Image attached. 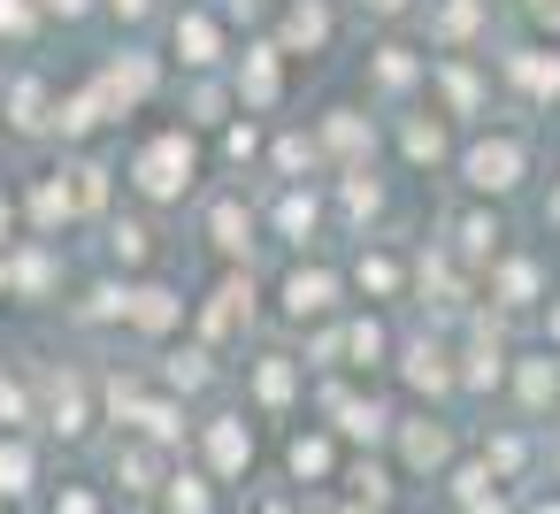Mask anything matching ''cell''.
<instances>
[{"mask_svg": "<svg viewBox=\"0 0 560 514\" xmlns=\"http://www.w3.org/2000/svg\"><path fill=\"white\" fill-rule=\"evenodd\" d=\"M192 177H200V147H192V131H154V139L131 154V185H139L154 208L185 200Z\"/></svg>", "mask_w": 560, "mask_h": 514, "instance_id": "cell-1", "label": "cell"}, {"mask_svg": "<svg viewBox=\"0 0 560 514\" xmlns=\"http://www.w3.org/2000/svg\"><path fill=\"white\" fill-rule=\"evenodd\" d=\"M522 170H529V147L522 139H476L468 154H460V185L476 192V200H506L514 185H522Z\"/></svg>", "mask_w": 560, "mask_h": 514, "instance_id": "cell-2", "label": "cell"}, {"mask_svg": "<svg viewBox=\"0 0 560 514\" xmlns=\"http://www.w3.org/2000/svg\"><path fill=\"white\" fill-rule=\"evenodd\" d=\"M200 460H208L200 468L208 483H238L254 468V422L246 414H208L200 422Z\"/></svg>", "mask_w": 560, "mask_h": 514, "instance_id": "cell-3", "label": "cell"}, {"mask_svg": "<svg viewBox=\"0 0 560 514\" xmlns=\"http://www.w3.org/2000/svg\"><path fill=\"white\" fill-rule=\"evenodd\" d=\"M369 154H376V124H369L361 108H323V124H315V162L369 170Z\"/></svg>", "mask_w": 560, "mask_h": 514, "instance_id": "cell-4", "label": "cell"}, {"mask_svg": "<svg viewBox=\"0 0 560 514\" xmlns=\"http://www.w3.org/2000/svg\"><path fill=\"white\" fill-rule=\"evenodd\" d=\"M392 437H399V468H407V476H445V468H453V453H460L453 422H438V414L392 422Z\"/></svg>", "mask_w": 560, "mask_h": 514, "instance_id": "cell-5", "label": "cell"}, {"mask_svg": "<svg viewBox=\"0 0 560 514\" xmlns=\"http://www.w3.org/2000/svg\"><path fill=\"white\" fill-rule=\"evenodd\" d=\"M246 323H254V277L231 269V277L215 284V300L200 307V346H223V338H238Z\"/></svg>", "mask_w": 560, "mask_h": 514, "instance_id": "cell-6", "label": "cell"}, {"mask_svg": "<svg viewBox=\"0 0 560 514\" xmlns=\"http://www.w3.org/2000/svg\"><path fill=\"white\" fill-rule=\"evenodd\" d=\"M491 300H499V315H529L545 300V261L537 254H499L491 261Z\"/></svg>", "mask_w": 560, "mask_h": 514, "instance_id": "cell-7", "label": "cell"}, {"mask_svg": "<svg viewBox=\"0 0 560 514\" xmlns=\"http://www.w3.org/2000/svg\"><path fill=\"white\" fill-rule=\"evenodd\" d=\"M93 422H101V407H93V384H85L78 369L47 376V430H55V437H85Z\"/></svg>", "mask_w": 560, "mask_h": 514, "instance_id": "cell-8", "label": "cell"}, {"mask_svg": "<svg viewBox=\"0 0 560 514\" xmlns=\"http://www.w3.org/2000/svg\"><path fill=\"white\" fill-rule=\"evenodd\" d=\"M399 376H407L422 399H445V392H453V346H445V338H407V346H399Z\"/></svg>", "mask_w": 560, "mask_h": 514, "instance_id": "cell-9", "label": "cell"}, {"mask_svg": "<svg viewBox=\"0 0 560 514\" xmlns=\"http://www.w3.org/2000/svg\"><path fill=\"white\" fill-rule=\"evenodd\" d=\"M300 369H307V361H292V353H261V361H246V392H254V407H261V414H284V407L300 399Z\"/></svg>", "mask_w": 560, "mask_h": 514, "instance_id": "cell-10", "label": "cell"}, {"mask_svg": "<svg viewBox=\"0 0 560 514\" xmlns=\"http://www.w3.org/2000/svg\"><path fill=\"white\" fill-rule=\"evenodd\" d=\"M284 468H292L300 491H330V476H338V437H330V430H292Z\"/></svg>", "mask_w": 560, "mask_h": 514, "instance_id": "cell-11", "label": "cell"}, {"mask_svg": "<svg viewBox=\"0 0 560 514\" xmlns=\"http://www.w3.org/2000/svg\"><path fill=\"white\" fill-rule=\"evenodd\" d=\"M0 108H9V131H24V139L55 131V85H47L39 70H24L9 93H0Z\"/></svg>", "mask_w": 560, "mask_h": 514, "instance_id": "cell-12", "label": "cell"}, {"mask_svg": "<svg viewBox=\"0 0 560 514\" xmlns=\"http://www.w3.org/2000/svg\"><path fill=\"white\" fill-rule=\"evenodd\" d=\"M93 93H101L108 116H131V108L154 93V62H147V55H124V62H108V70L93 78Z\"/></svg>", "mask_w": 560, "mask_h": 514, "instance_id": "cell-13", "label": "cell"}, {"mask_svg": "<svg viewBox=\"0 0 560 514\" xmlns=\"http://www.w3.org/2000/svg\"><path fill=\"white\" fill-rule=\"evenodd\" d=\"M170 39H177V62H185V70H215V62H223V24H215L208 9H177Z\"/></svg>", "mask_w": 560, "mask_h": 514, "instance_id": "cell-14", "label": "cell"}, {"mask_svg": "<svg viewBox=\"0 0 560 514\" xmlns=\"http://www.w3.org/2000/svg\"><path fill=\"white\" fill-rule=\"evenodd\" d=\"M0 277H9V292H16V300H47V292H55V277H62V261H55V246L39 238V246H16L9 261H0Z\"/></svg>", "mask_w": 560, "mask_h": 514, "instance_id": "cell-15", "label": "cell"}, {"mask_svg": "<svg viewBox=\"0 0 560 514\" xmlns=\"http://www.w3.org/2000/svg\"><path fill=\"white\" fill-rule=\"evenodd\" d=\"M124 323H131L139 338H170V330L185 323V300H177L170 284H131V307H124Z\"/></svg>", "mask_w": 560, "mask_h": 514, "instance_id": "cell-16", "label": "cell"}, {"mask_svg": "<svg viewBox=\"0 0 560 514\" xmlns=\"http://www.w3.org/2000/svg\"><path fill=\"white\" fill-rule=\"evenodd\" d=\"M506 376V346L491 338V315L476 323V338H468V353H460V369H453V392H491Z\"/></svg>", "mask_w": 560, "mask_h": 514, "instance_id": "cell-17", "label": "cell"}, {"mask_svg": "<svg viewBox=\"0 0 560 514\" xmlns=\"http://www.w3.org/2000/svg\"><path fill=\"white\" fill-rule=\"evenodd\" d=\"M338 483H346V506L353 514H392V468L384 460H338Z\"/></svg>", "mask_w": 560, "mask_h": 514, "instance_id": "cell-18", "label": "cell"}, {"mask_svg": "<svg viewBox=\"0 0 560 514\" xmlns=\"http://www.w3.org/2000/svg\"><path fill=\"white\" fill-rule=\"evenodd\" d=\"M277 93H284V55H277V47H246V62H238V101L261 116V108H277Z\"/></svg>", "mask_w": 560, "mask_h": 514, "instance_id": "cell-19", "label": "cell"}, {"mask_svg": "<svg viewBox=\"0 0 560 514\" xmlns=\"http://www.w3.org/2000/svg\"><path fill=\"white\" fill-rule=\"evenodd\" d=\"M208 246H215V254H231V261H246V254H254V208H246L238 192H223V200L208 208Z\"/></svg>", "mask_w": 560, "mask_h": 514, "instance_id": "cell-20", "label": "cell"}, {"mask_svg": "<svg viewBox=\"0 0 560 514\" xmlns=\"http://www.w3.org/2000/svg\"><path fill=\"white\" fill-rule=\"evenodd\" d=\"M330 307H338V277L300 261V269L284 277V315H292V323H315V315H330Z\"/></svg>", "mask_w": 560, "mask_h": 514, "instance_id": "cell-21", "label": "cell"}, {"mask_svg": "<svg viewBox=\"0 0 560 514\" xmlns=\"http://www.w3.org/2000/svg\"><path fill=\"white\" fill-rule=\"evenodd\" d=\"M162 476H170V453H154L147 437H124V445H116V483H124V491L154 499V491H162Z\"/></svg>", "mask_w": 560, "mask_h": 514, "instance_id": "cell-22", "label": "cell"}, {"mask_svg": "<svg viewBox=\"0 0 560 514\" xmlns=\"http://www.w3.org/2000/svg\"><path fill=\"white\" fill-rule=\"evenodd\" d=\"M338 437H346V445H384V437H392V407L346 392V399H338Z\"/></svg>", "mask_w": 560, "mask_h": 514, "instance_id": "cell-23", "label": "cell"}, {"mask_svg": "<svg viewBox=\"0 0 560 514\" xmlns=\"http://www.w3.org/2000/svg\"><path fill=\"white\" fill-rule=\"evenodd\" d=\"M323 47H330V9H323V0H292L277 55H323Z\"/></svg>", "mask_w": 560, "mask_h": 514, "instance_id": "cell-24", "label": "cell"}, {"mask_svg": "<svg viewBox=\"0 0 560 514\" xmlns=\"http://www.w3.org/2000/svg\"><path fill=\"white\" fill-rule=\"evenodd\" d=\"M39 491V453H32V437H0V506H16V499H32Z\"/></svg>", "mask_w": 560, "mask_h": 514, "instance_id": "cell-25", "label": "cell"}, {"mask_svg": "<svg viewBox=\"0 0 560 514\" xmlns=\"http://www.w3.org/2000/svg\"><path fill=\"white\" fill-rule=\"evenodd\" d=\"M499 238H506V231H499V215H491V208H468V215L453 223V254H460L468 269L499 261Z\"/></svg>", "mask_w": 560, "mask_h": 514, "instance_id": "cell-26", "label": "cell"}, {"mask_svg": "<svg viewBox=\"0 0 560 514\" xmlns=\"http://www.w3.org/2000/svg\"><path fill=\"white\" fill-rule=\"evenodd\" d=\"M514 392H522V414H552V399H560L552 353H522V361H514Z\"/></svg>", "mask_w": 560, "mask_h": 514, "instance_id": "cell-27", "label": "cell"}, {"mask_svg": "<svg viewBox=\"0 0 560 514\" xmlns=\"http://www.w3.org/2000/svg\"><path fill=\"white\" fill-rule=\"evenodd\" d=\"M154 499H162V514H215V483L200 468H170Z\"/></svg>", "mask_w": 560, "mask_h": 514, "instance_id": "cell-28", "label": "cell"}, {"mask_svg": "<svg viewBox=\"0 0 560 514\" xmlns=\"http://www.w3.org/2000/svg\"><path fill=\"white\" fill-rule=\"evenodd\" d=\"M415 78H430V62H422L415 47H376V55H369V85H376V93H407Z\"/></svg>", "mask_w": 560, "mask_h": 514, "instance_id": "cell-29", "label": "cell"}, {"mask_svg": "<svg viewBox=\"0 0 560 514\" xmlns=\"http://www.w3.org/2000/svg\"><path fill=\"white\" fill-rule=\"evenodd\" d=\"M430 78L445 85V108L453 116H483V78L460 62V55H445V62H430Z\"/></svg>", "mask_w": 560, "mask_h": 514, "instance_id": "cell-30", "label": "cell"}, {"mask_svg": "<svg viewBox=\"0 0 560 514\" xmlns=\"http://www.w3.org/2000/svg\"><path fill=\"white\" fill-rule=\"evenodd\" d=\"M162 384L185 399V392H208L215 384V353L208 346H177V353H162Z\"/></svg>", "mask_w": 560, "mask_h": 514, "instance_id": "cell-31", "label": "cell"}, {"mask_svg": "<svg viewBox=\"0 0 560 514\" xmlns=\"http://www.w3.org/2000/svg\"><path fill=\"white\" fill-rule=\"evenodd\" d=\"M78 215V200H70V170H47L39 185H32V223L39 231H62Z\"/></svg>", "mask_w": 560, "mask_h": 514, "instance_id": "cell-32", "label": "cell"}, {"mask_svg": "<svg viewBox=\"0 0 560 514\" xmlns=\"http://www.w3.org/2000/svg\"><path fill=\"white\" fill-rule=\"evenodd\" d=\"M315 223H323V200H315L307 185H284V200H277V231H284V246H307Z\"/></svg>", "mask_w": 560, "mask_h": 514, "instance_id": "cell-33", "label": "cell"}, {"mask_svg": "<svg viewBox=\"0 0 560 514\" xmlns=\"http://www.w3.org/2000/svg\"><path fill=\"white\" fill-rule=\"evenodd\" d=\"M506 78L529 93V101H560V55H506Z\"/></svg>", "mask_w": 560, "mask_h": 514, "instance_id": "cell-34", "label": "cell"}, {"mask_svg": "<svg viewBox=\"0 0 560 514\" xmlns=\"http://www.w3.org/2000/svg\"><path fill=\"white\" fill-rule=\"evenodd\" d=\"M483 16H491L483 0H445V9L430 16V39H438V47H468V39L483 32Z\"/></svg>", "mask_w": 560, "mask_h": 514, "instance_id": "cell-35", "label": "cell"}, {"mask_svg": "<svg viewBox=\"0 0 560 514\" xmlns=\"http://www.w3.org/2000/svg\"><path fill=\"white\" fill-rule=\"evenodd\" d=\"M522 468H529V437H522V430H491V437H483V476L506 483V476H522Z\"/></svg>", "mask_w": 560, "mask_h": 514, "instance_id": "cell-36", "label": "cell"}, {"mask_svg": "<svg viewBox=\"0 0 560 514\" xmlns=\"http://www.w3.org/2000/svg\"><path fill=\"white\" fill-rule=\"evenodd\" d=\"M108 254H116L124 269H147V261H154V231H147L139 215H116V223H108Z\"/></svg>", "mask_w": 560, "mask_h": 514, "instance_id": "cell-37", "label": "cell"}, {"mask_svg": "<svg viewBox=\"0 0 560 514\" xmlns=\"http://www.w3.org/2000/svg\"><path fill=\"white\" fill-rule=\"evenodd\" d=\"M93 124H108V108H101V93L85 85V93H70V101H55V131L62 139H85Z\"/></svg>", "mask_w": 560, "mask_h": 514, "instance_id": "cell-38", "label": "cell"}, {"mask_svg": "<svg viewBox=\"0 0 560 514\" xmlns=\"http://www.w3.org/2000/svg\"><path fill=\"white\" fill-rule=\"evenodd\" d=\"M353 284H361V292H376V300H399V284H407V269H399L392 254H376V246H369V254L353 261Z\"/></svg>", "mask_w": 560, "mask_h": 514, "instance_id": "cell-39", "label": "cell"}, {"mask_svg": "<svg viewBox=\"0 0 560 514\" xmlns=\"http://www.w3.org/2000/svg\"><path fill=\"white\" fill-rule=\"evenodd\" d=\"M338 353H353V369H376V361L392 353V338H384V323L369 315V323H346V330H338Z\"/></svg>", "mask_w": 560, "mask_h": 514, "instance_id": "cell-40", "label": "cell"}, {"mask_svg": "<svg viewBox=\"0 0 560 514\" xmlns=\"http://www.w3.org/2000/svg\"><path fill=\"white\" fill-rule=\"evenodd\" d=\"M399 147H407V162H445V124L438 116H407L399 124Z\"/></svg>", "mask_w": 560, "mask_h": 514, "instance_id": "cell-41", "label": "cell"}, {"mask_svg": "<svg viewBox=\"0 0 560 514\" xmlns=\"http://www.w3.org/2000/svg\"><path fill=\"white\" fill-rule=\"evenodd\" d=\"M307 170H315V139H307V131H284V139H277V177L300 185Z\"/></svg>", "mask_w": 560, "mask_h": 514, "instance_id": "cell-42", "label": "cell"}, {"mask_svg": "<svg viewBox=\"0 0 560 514\" xmlns=\"http://www.w3.org/2000/svg\"><path fill=\"white\" fill-rule=\"evenodd\" d=\"M70 200H78V215H101V208H108V170H101V162L70 170Z\"/></svg>", "mask_w": 560, "mask_h": 514, "instance_id": "cell-43", "label": "cell"}, {"mask_svg": "<svg viewBox=\"0 0 560 514\" xmlns=\"http://www.w3.org/2000/svg\"><path fill=\"white\" fill-rule=\"evenodd\" d=\"M376 208H384L376 177H369V170H346V215H353V223H376Z\"/></svg>", "mask_w": 560, "mask_h": 514, "instance_id": "cell-44", "label": "cell"}, {"mask_svg": "<svg viewBox=\"0 0 560 514\" xmlns=\"http://www.w3.org/2000/svg\"><path fill=\"white\" fill-rule=\"evenodd\" d=\"M24 422H39V414H32V399H24V384H16V376H0V430L24 437Z\"/></svg>", "mask_w": 560, "mask_h": 514, "instance_id": "cell-45", "label": "cell"}, {"mask_svg": "<svg viewBox=\"0 0 560 514\" xmlns=\"http://www.w3.org/2000/svg\"><path fill=\"white\" fill-rule=\"evenodd\" d=\"M39 32V9L32 0H0V39H32Z\"/></svg>", "mask_w": 560, "mask_h": 514, "instance_id": "cell-46", "label": "cell"}, {"mask_svg": "<svg viewBox=\"0 0 560 514\" xmlns=\"http://www.w3.org/2000/svg\"><path fill=\"white\" fill-rule=\"evenodd\" d=\"M483 491H491V476H483V460H460V468H453V499L468 506V499H483Z\"/></svg>", "mask_w": 560, "mask_h": 514, "instance_id": "cell-47", "label": "cell"}, {"mask_svg": "<svg viewBox=\"0 0 560 514\" xmlns=\"http://www.w3.org/2000/svg\"><path fill=\"white\" fill-rule=\"evenodd\" d=\"M47 514H101V491H93V483H62V499H55Z\"/></svg>", "mask_w": 560, "mask_h": 514, "instance_id": "cell-48", "label": "cell"}, {"mask_svg": "<svg viewBox=\"0 0 560 514\" xmlns=\"http://www.w3.org/2000/svg\"><path fill=\"white\" fill-rule=\"evenodd\" d=\"M192 124H223V85H192Z\"/></svg>", "mask_w": 560, "mask_h": 514, "instance_id": "cell-49", "label": "cell"}, {"mask_svg": "<svg viewBox=\"0 0 560 514\" xmlns=\"http://www.w3.org/2000/svg\"><path fill=\"white\" fill-rule=\"evenodd\" d=\"M223 154H231V162H246V154H254V124H231V139H223Z\"/></svg>", "mask_w": 560, "mask_h": 514, "instance_id": "cell-50", "label": "cell"}, {"mask_svg": "<svg viewBox=\"0 0 560 514\" xmlns=\"http://www.w3.org/2000/svg\"><path fill=\"white\" fill-rule=\"evenodd\" d=\"M108 9H116L124 24H147V16H154V0H108Z\"/></svg>", "mask_w": 560, "mask_h": 514, "instance_id": "cell-51", "label": "cell"}, {"mask_svg": "<svg viewBox=\"0 0 560 514\" xmlns=\"http://www.w3.org/2000/svg\"><path fill=\"white\" fill-rule=\"evenodd\" d=\"M468 514H514V506H506V499H499V483H491L483 499H468Z\"/></svg>", "mask_w": 560, "mask_h": 514, "instance_id": "cell-52", "label": "cell"}, {"mask_svg": "<svg viewBox=\"0 0 560 514\" xmlns=\"http://www.w3.org/2000/svg\"><path fill=\"white\" fill-rule=\"evenodd\" d=\"M529 16H537L545 32H560V0H529Z\"/></svg>", "mask_w": 560, "mask_h": 514, "instance_id": "cell-53", "label": "cell"}, {"mask_svg": "<svg viewBox=\"0 0 560 514\" xmlns=\"http://www.w3.org/2000/svg\"><path fill=\"white\" fill-rule=\"evenodd\" d=\"M9 231H16V200L0 192V246H9Z\"/></svg>", "mask_w": 560, "mask_h": 514, "instance_id": "cell-54", "label": "cell"}, {"mask_svg": "<svg viewBox=\"0 0 560 514\" xmlns=\"http://www.w3.org/2000/svg\"><path fill=\"white\" fill-rule=\"evenodd\" d=\"M361 9H376V16H407L415 0H361Z\"/></svg>", "mask_w": 560, "mask_h": 514, "instance_id": "cell-55", "label": "cell"}, {"mask_svg": "<svg viewBox=\"0 0 560 514\" xmlns=\"http://www.w3.org/2000/svg\"><path fill=\"white\" fill-rule=\"evenodd\" d=\"M39 9H55V16H85L93 0H39Z\"/></svg>", "mask_w": 560, "mask_h": 514, "instance_id": "cell-56", "label": "cell"}, {"mask_svg": "<svg viewBox=\"0 0 560 514\" xmlns=\"http://www.w3.org/2000/svg\"><path fill=\"white\" fill-rule=\"evenodd\" d=\"M522 514H560V499H552V491H545V499H529V506H522Z\"/></svg>", "mask_w": 560, "mask_h": 514, "instance_id": "cell-57", "label": "cell"}, {"mask_svg": "<svg viewBox=\"0 0 560 514\" xmlns=\"http://www.w3.org/2000/svg\"><path fill=\"white\" fill-rule=\"evenodd\" d=\"M545 338H552V346H560V307H552V315H545Z\"/></svg>", "mask_w": 560, "mask_h": 514, "instance_id": "cell-58", "label": "cell"}, {"mask_svg": "<svg viewBox=\"0 0 560 514\" xmlns=\"http://www.w3.org/2000/svg\"><path fill=\"white\" fill-rule=\"evenodd\" d=\"M545 215H552V223H560V192H552V208H545Z\"/></svg>", "mask_w": 560, "mask_h": 514, "instance_id": "cell-59", "label": "cell"}, {"mask_svg": "<svg viewBox=\"0 0 560 514\" xmlns=\"http://www.w3.org/2000/svg\"><path fill=\"white\" fill-rule=\"evenodd\" d=\"M0 300H9V277H0Z\"/></svg>", "mask_w": 560, "mask_h": 514, "instance_id": "cell-60", "label": "cell"}]
</instances>
